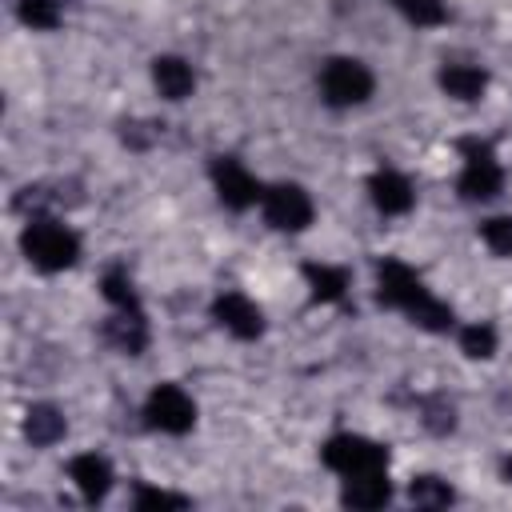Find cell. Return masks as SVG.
Listing matches in <instances>:
<instances>
[{
    "label": "cell",
    "mask_w": 512,
    "mask_h": 512,
    "mask_svg": "<svg viewBox=\"0 0 512 512\" xmlns=\"http://www.w3.org/2000/svg\"><path fill=\"white\" fill-rule=\"evenodd\" d=\"M376 300L388 304V308H404L428 332H448L452 328V308L440 304L420 284V276L400 260H380V268H376Z\"/></svg>",
    "instance_id": "1"
},
{
    "label": "cell",
    "mask_w": 512,
    "mask_h": 512,
    "mask_svg": "<svg viewBox=\"0 0 512 512\" xmlns=\"http://www.w3.org/2000/svg\"><path fill=\"white\" fill-rule=\"evenodd\" d=\"M20 248H24V256H28L40 272H64V268H72L76 256H80L76 232H68V228L56 224V220H32V224L24 228V236H20Z\"/></svg>",
    "instance_id": "2"
},
{
    "label": "cell",
    "mask_w": 512,
    "mask_h": 512,
    "mask_svg": "<svg viewBox=\"0 0 512 512\" xmlns=\"http://www.w3.org/2000/svg\"><path fill=\"white\" fill-rule=\"evenodd\" d=\"M324 464L332 472H340L344 480L352 476H368V472H388V448L368 440V436H352V432H340L324 444Z\"/></svg>",
    "instance_id": "3"
},
{
    "label": "cell",
    "mask_w": 512,
    "mask_h": 512,
    "mask_svg": "<svg viewBox=\"0 0 512 512\" xmlns=\"http://www.w3.org/2000/svg\"><path fill=\"white\" fill-rule=\"evenodd\" d=\"M320 92H324V100L336 104V108L364 104V100L372 96V72H368L360 60H352V56H336V60H328L324 72H320Z\"/></svg>",
    "instance_id": "4"
},
{
    "label": "cell",
    "mask_w": 512,
    "mask_h": 512,
    "mask_svg": "<svg viewBox=\"0 0 512 512\" xmlns=\"http://www.w3.org/2000/svg\"><path fill=\"white\" fill-rule=\"evenodd\" d=\"M460 152H464V172H460V192L468 200H492L504 184V172H500V160L492 152V144L484 140H460Z\"/></svg>",
    "instance_id": "5"
},
{
    "label": "cell",
    "mask_w": 512,
    "mask_h": 512,
    "mask_svg": "<svg viewBox=\"0 0 512 512\" xmlns=\"http://www.w3.org/2000/svg\"><path fill=\"white\" fill-rule=\"evenodd\" d=\"M260 204H264V220L280 232H304L312 224V200L300 184H272L260 196Z\"/></svg>",
    "instance_id": "6"
},
{
    "label": "cell",
    "mask_w": 512,
    "mask_h": 512,
    "mask_svg": "<svg viewBox=\"0 0 512 512\" xmlns=\"http://www.w3.org/2000/svg\"><path fill=\"white\" fill-rule=\"evenodd\" d=\"M144 416H148L152 428L180 436V432H188V428L196 424V404H192V396H188L184 388L160 384V388H152V396H148V404H144Z\"/></svg>",
    "instance_id": "7"
},
{
    "label": "cell",
    "mask_w": 512,
    "mask_h": 512,
    "mask_svg": "<svg viewBox=\"0 0 512 512\" xmlns=\"http://www.w3.org/2000/svg\"><path fill=\"white\" fill-rule=\"evenodd\" d=\"M212 180H216V196L224 208L232 212H244L248 204H256L264 192L256 184V176L236 160V156H216L212 160Z\"/></svg>",
    "instance_id": "8"
},
{
    "label": "cell",
    "mask_w": 512,
    "mask_h": 512,
    "mask_svg": "<svg viewBox=\"0 0 512 512\" xmlns=\"http://www.w3.org/2000/svg\"><path fill=\"white\" fill-rule=\"evenodd\" d=\"M212 316H216L232 336H240V340H256V336L264 332V316H260V308H256L244 292H224V296H216Z\"/></svg>",
    "instance_id": "9"
},
{
    "label": "cell",
    "mask_w": 512,
    "mask_h": 512,
    "mask_svg": "<svg viewBox=\"0 0 512 512\" xmlns=\"http://www.w3.org/2000/svg\"><path fill=\"white\" fill-rule=\"evenodd\" d=\"M68 476H72V484L80 488L84 500H104L108 488H112V464H108L104 456H96V452L76 456V460L68 464Z\"/></svg>",
    "instance_id": "10"
},
{
    "label": "cell",
    "mask_w": 512,
    "mask_h": 512,
    "mask_svg": "<svg viewBox=\"0 0 512 512\" xmlns=\"http://www.w3.org/2000/svg\"><path fill=\"white\" fill-rule=\"evenodd\" d=\"M368 192H372V204L384 212V216H400L412 208V184L392 172V168H380L372 180H368Z\"/></svg>",
    "instance_id": "11"
},
{
    "label": "cell",
    "mask_w": 512,
    "mask_h": 512,
    "mask_svg": "<svg viewBox=\"0 0 512 512\" xmlns=\"http://www.w3.org/2000/svg\"><path fill=\"white\" fill-rule=\"evenodd\" d=\"M392 500V484L384 472H368V476H352L340 492V504L344 508H360V512H372V508H384Z\"/></svg>",
    "instance_id": "12"
},
{
    "label": "cell",
    "mask_w": 512,
    "mask_h": 512,
    "mask_svg": "<svg viewBox=\"0 0 512 512\" xmlns=\"http://www.w3.org/2000/svg\"><path fill=\"white\" fill-rule=\"evenodd\" d=\"M152 80H156L160 96H168V100H184L196 88V76L180 56H156L152 60Z\"/></svg>",
    "instance_id": "13"
},
{
    "label": "cell",
    "mask_w": 512,
    "mask_h": 512,
    "mask_svg": "<svg viewBox=\"0 0 512 512\" xmlns=\"http://www.w3.org/2000/svg\"><path fill=\"white\" fill-rule=\"evenodd\" d=\"M440 88L456 100H480L484 88H488V76L476 64H444L440 68Z\"/></svg>",
    "instance_id": "14"
},
{
    "label": "cell",
    "mask_w": 512,
    "mask_h": 512,
    "mask_svg": "<svg viewBox=\"0 0 512 512\" xmlns=\"http://www.w3.org/2000/svg\"><path fill=\"white\" fill-rule=\"evenodd\" d=\"M108 340H112L120 352L140 356V348H144V340H148L140 308H120V316H116V320H108Z\"/></svg>",
    "instance_id": "15"
},
{
    "label": "cell",
    "mask_w": 512,
    "mask_h": 512,
    "mask_svg": "<svg viewBox=\"0 0 512 512\" xmlns=\"http://www.w3.org/2000/svg\"><path fill=\"white\" fill-rule=\"evenodd\" d=\"M24 432H28L32 444L48 448V444H56L64 436V416L52 404H32L28 416H24Z\"/></svg>",
    "instance_id": "16"
},
{
    "label": "cell",
    "mask_w": 512,
    "mask_h": 512,
    "mask_svg": "<svg viewBox=\"0 0 512 512\" xmlns=\"http://www.w3.org/2000/svg\"><path fill=\"white\" fill-rule=\"evenodd\" d=\"M304 280L312 288V300H340L348 288V272L332 264H304Z\"/></svg>",
    "instance_id": "17"
},
{
    "label": "cell",
    "mask_w": 512,
    "mask_h": 512,
    "mask_svg": "<svg viewBox=\"0 0 512 512\" xmlns=\"http://www.w3.org/2000/svg\"><path fill=\"white\" fill-rule=\"evenodd\" d=\"M408 496H412L416 508H448V504L456 500V492H452L448 480H440V476H416V480L408 484Z\"/></svg>",
    "instance_id": "18"
},
{
    "label": "cell",
    "mask_w": 512,
    "mask_h": 512,
    "mask_svg": "<svg viewBox=\"0 0 512 512\" xmlns=\"http://www.w3.org/2000/svg\"><path fill=\"white\" fill-rule=\"evenodd\" d=\"M460 348H464L472 360H488V356L496 352V332H492L488 324H468V328L460 332Z\"/></svg>",
    "instance_id": "19"
},
{
    "label": "cell",
    "mask_w": 512,
    "mask_h": 512,
    "mask_svg": "<svg viewBox=\"0 0 512 512\" xmlns=\"http://www.w3.org/2000/svg\"><path fill=\"white\" fill-rule=\"evenodd\" d=\"M20 20L28 28H56L60 24V0H20Z\"/></svg>",
    "instance_id": "20"
},
{
    "label": "cell",
    "mask_w": 512,
    "mask_h": 512,
    "mask_svg": "<svg viewBox=\"0 0 512 512\" xmlns=\"http://www.w3.org/2000/svg\"><path fill=\"white\" fill-rule=\"evenodd\" d=\"M480 236H484V244H488L496 256H512V216H492V220H484Z\"/></svg>",
    "instance_id": "21"
},
{
    "label": "cell",
    "mask_w": 512,
    "mask_h": 512,
    "mask_svg": "<svg viewBox=\"0 0 512 512\" xmlns=\"http://www.w3.org/2000/svg\"><path fill=\"white\" fill-rule=\"evenodd\" d=\"M104 296H108L116 308H136V292H132V280H128L120 268H112V272L104 276Z\"/></svg>",
    "instance_id": "22"
},
{
    "label": "cell",
    "mask_w": 512,
    "mask_h": 512,
    "mask_svg": "<svg viewBox=\"0 0 512 512\" xmlns=\"http://www.w3.org/2000/svg\"><path fill=\"white\" fill-rule=\"evenodd\" d=\"M192 500L180 496V492H160V488H140L136 492V508L140 512H152V508H188Z\"/></svg>",
    "instance_id": "23"
},
{
    "label": "cell",
    "mask_w": 512,
    "mask_h": 512,
    "mask_svg": "<svg viewBox=\"0 0 512 512\" xmlns=\"http://www.w3.org/2000/svg\"><path fill=\"white\" fill-rule=\"evenodd\" d=\"M396 8L416 24H440L444 20V4L440 0H396Z\"/></svg>",
    "instance_id": "24"
},
{
    "label": "cell",
    "mask_w": 512,
    "mask_h": 512,
    "mask_svg": "<svg viewBox=\"0 0 512 512\" xmlns=\"http://www.w3.org/2000/svg\"><path fill=\"white\" fill-rule=\"evenodd\" d=\"M504 480L512 484V460H504Z\"/></svg>",
    "instance_id": "25"
}]
</instances>
